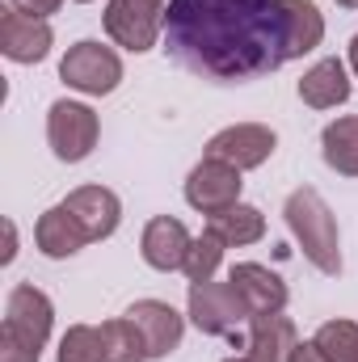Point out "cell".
<instances>
[{"label":"cell","mask_w":358,"mask_h":362,"mask_svg":"<svg viewBox=\"0 0 358 362\" xmlns=\"http://www.w3.org/2000/svg\"><path fill=\"white\" fill-rule=\"evenodd\" d=\"M169 55L211 81H253L291 64L282 0H169Z\"/></svg>","instance_id":"6da1fadb"},{"label":"cell","mask_w":358,"mask_h":362,"mask_svg":"<svg viewBox=\"0 0 358 362\" xmlns=\"http://www.w3.org/2000/svg\"><path fill=\"white\" fill-rule=\"evenodd\" d=\"M55 308L34 282H17L4 303V329H0V362H38L51 337Z\"/></svg>","instance_id":"7a4b0ae2"},{"label":"cell","mask_w":358,"mask_h":362,"mask_svg":"<svg viewBox=\"0 0 358 362\" xmlns=\"http://www.w3.org/2000/svg\"><path fill=\"white\" fill-rule=\"evenodd\" d=\"M282 215H287V228H291V236L299 240L304 257H308L321 274L337 278V274H342V236H337V219H333L329 202H325L312 185H299V189L287 198Z\"/></svg>","instance_id":"3957f363"},{"label":"cell","mask_w":358,"mask_h":362,"mask_svg":"<svg viewBox=\"0 0 358 362\" xmlns=\"http://www.w3.org/2000/svg\"><path fill=\"white\" fill-rule=\"evenodd\" d=\"M59 362H148V346L131 316L101 320V325H72L59 337Z\"/></svg>","instance_id":"277c9868"},{"label":"cell","mask_w":358,"mask_h":362,"mask_svg":"<svg viewBox=\"0 0 358 362\" xmlns=\"http://www.w3.org/2000/svg\"><path fill=\"white\" fill-rule=\"evenodd\" d=\"M190 320L207 337H236L241 325H249V308L232 291V282H190Z\"/></svg>","instance_id":"5b68a950"},{"label":"cell","mask_w":358,"mask_h":362,"mask_svg":"<svg viewBox=\"0 0 358 362\" xmlns=\"http://www.w3.org/2000/svg\"><path fill=\"white\" fill-rule=\"evenodd\" d=\"M165 13H169V0H110L101 21L118 47L144 55L156 47V38L165 30Z\"/></svg>","instance_id":"8992f818"},{"label":"cell","mask_w":358,"mask_h":362,"mask_svg":"<svg viewBox=\"0 0 358 362\" xmlns=\"http://www.w3.org/2000/svg\"><path fill=\"white\" fill-rule=\"evenodd\" d=\"M97 135H101V122L85 101H68L59 97L47 114V144L51 152L64 160V165H81L97 148Z\"/></svg>","instance_id":"52a82bcc"},{"label":"cell","mask_w":358,"mask_h":362,"mask_svg":"<svg viewBox=\"0 0 358 362\" xmlns=\"http://www.w3.org/2000/svg\"><path fill=\"white\" fill-rule=\"evenodd\" d=\"M59 76H64L68 89L85 93V97H105V93L118 89V81H122V59L110 47L85 38V42L68 47V55L59 64Z\"/></svg>","instance_id":"ba28073f"},{"label":"cell","mask_w":358,"mask_h":362,"mask_svg":"<svg viewBox=\"0 0 358 362\" xmlns=\"http://www.w3.org/2000/svg\"><path fill=\"white\" fill-rule=\"evenodd\" d=\"M241 185H245V181H241V169H232V165L207 156V160H198V165L190 169V177H185V202H190L194 211H202V215H219V211H228V206L241 202Z\"/></svg>","instance_id":"9c48e42d"},{"label":"cell","mask_w":358,"mask_h":362,"mask_svg":"<svg viewBox=\"0 0 358 362\" xmlns=\"http://www.w3.org/2000/svg\"><path fill=\"white\" fill-rule=\"evenodd\" d=\"M274 148H278V135L270 127H262V122H236V127H224L219 135H211L207 156H215V160H224V165L245 173V169L266 165L274 156Z\"/></svg>","instance_id":"30bf717a"},{"label":"cell","mask_w":358,"mask_h":362,"mask_svg":"<svg viewBox=\"0 0 358 362\" xmlns=\"http://www.w3.org/2000/svg\"><path fill=\"white\" fill-rule=\"evenodd\" d=\"M51 42H55V34H51L47 21L25 17V13H17L13 4L0 8V51H4L13 64H42V59L51 55Z\"/></svg>","instance_id":"8fae6325"},{"label":"cell","mask_w":358,"mask_h":362,"mask_svg":"<svg viewBox=\"0 0 358 362\" xmlns=\"http://www.w3.org/2000/svg\"><path fill=\"white\" fill-rule=\"evenodd\" d=\"M64 206L76 215V223L85 228L89 245H93V240L114 236V232H118V223H122V202H118V194H114V189H105V185H76V189L64 198Z\"/></svg>","instance_id":"7c38bea8"},{"label":"cell","mask_w":358,"mask_h":362,"mask_svg":"<svg viewBox=\"0 0 358 362\" xmlns=\"http://www.w3.org/2000/svg\"><path fill=\"white\" fill-rule=\"evenodd\" d=\"M228 282L241 295V303L249 308V316H278L287 308V282L270 270V266L241 262V266H232Z\"/></svg>","instance_id":"4fadbf2b"},{"label":"cell","mask_w":358,"mask_h":362,"mask_svg":"<svg viewBox=\"0 0 358 362\" xmlns=\"http://www.w3.org/2000/svg\"><path fill=\"white\" fill-rule=\"evenodd\" d=\"M131 325L139 329V337H144V346H148V358H165V354H173L181 346V333H185V320H181V312H173L169 303H161V299H139V303H131Z\"/></svg>","instance_id":"5bb4252c"},{"label":"cell","mask_w":358,"mask_h":362,"mask_svg":"<svg viewBox=\"0 0 358 362\" xmlns=\"http://www.w3.org/2000/svg\"><path fill=\"white\" fill-rule=\"evenodd\" d=\"M190 245H194V236L185 232V223L173 219V215H156V219L144 228V236H139V253H144V262H148L152 270H161V274L181 270Z\"/></svg>","instance_id":"9a60e30c"},{"label":"cell","mask_w":358,"mask_h":362,"mask_svg":"<svg viewBox=\"0 0 358 362\" xmlns=\"http://www.w3.org/2000/svg\"><path fill=\"white\" fill-rule=\"evenodd\" d=\"M295 325L291 316H253L249 320V341H245V354L228 362H287L295 350Z\"/></svg>","instance_id":"2e32d148"},{"label":"cell","mask_w":358,"mask_h":362,"mask_svg":"<svg viewBox=\"0 0 358 362\" xmlns=\"http://www.w3.org/2000/svg\"><path fill=\"white\" fill-rule=\"evenodd\" d=\"M34 240H38L42 257H51V262H64V257H72V253H81V249L89 245L85 228L76 223V215H72L64 202L38 215V223H34Z\"/></svg>","instance_id":"e0dca14e"},{"label":"cell","mask_w":358,"mask_h":362,"mask_svg":"<svg viewBox=\"0 0 358 362\" xmlns=\"http://www.w3.org/2000/svg\"><path fill=\"white\" fill-rule=\"evenodd\" d=\"M299 97L304 105L312 110H333V105H346L350 101V76H346V64L342 59H321L304 72L299 81Z\"/></svg>","instance_id":"ac0fdd59"},{"label":"cell","mask_w":358,"mask_h":362,"mask_svg":"<svg viewBox=\"0 0 358 362\" xmlns=\"http://www.w3.org/2000/svg\"><path fill=\"white\" fill-rule=\"evenodd\" d=\"M207 232L219 236L228 249H241V245H258L266 236V215L249 202H236L219 215H207Z\"/></svg>","instance_id":"d6986e66"},{"label":"cell","mask_w":358,"mask_h":362,"mask_svg":"<svg viewBox=\"0 0 358 362\" xmlns=\"http://www.w3.org/2000/svg\"><path fill=\"white\" fill-rule=\"evenodd\" d=\"M321 156L333 173L358 177V114H346L321 131Z\"/></svg>","instance_id":"ffe728a7"},{"label":"cell","mask_w":358,"mask_h":362,"mask_svg":"<svg viewBox=\"0 0 358 362\" xmlns=\"http://www.w3.org/2000/svg\"><path fill=\"white\" fill-rule=\"evenodd\" d=\"M287 4V38H291V59L308 55L325 38V17L312 0H282Z\"/></svg>","instance_id":"44dd1931"},{"label":"cell","mask_w":358,"mask_h":362,"mask_svg":"<svg viewBox=\"0 0 358 362\" xmlns=\"http://www.w3.org/2000/svg\"><path fill=\"white\" fill-rule=\"evenodd\" d=\"M329 362H358V325L354 320H325L312 337Z\"/></svg>","instance_id":"7402d4cb"},{"label":"cell","mask_w":358,"mask_h":362,"mask_svg":"<svg viewBox=\"0 0 358 362\" xmlns=\"http://www.w3.org/2000/svg\"><path fill=\"white\" fill-rule=\"evenodd\" d=\"M224 240L219 236H211V232H202V236H194V245H190V253H185V278L190 282H211L215 270H219V262H224Z\"/></svg>","instance_id":"603a6c76"},{"label":"cell","mask_w":358,"mask_h":362,"mask_svg":"<svg viewBox=\"0 0 358 362\" xmlns=\"http://www.w3.org/2000/svg\"><path fill=\"white\" fill-rule=\"evenodd\" d=\"M17 13H25V17H38V21H47L51 13H59V4L64 0H8Z\"/></svg>","instance_id":"cb8c5ba5"},{"label":"cell","mask_w":358,"mask_h":362,"mask_svg":"<svg viewBox=\"0 0 358 362\" xmlns=\"http://www.w3.org/2000/svg\"><path fill=\"white\" fill-rule=\"evenodd\" d=\"M287 362H329L321 354V346L316 341H295V350H291V358Z\"/></svg>","instance_id":"d4e9b609"},{"label":"cell","mask_w":358,"mask_h":362,"mask_svg":"<svg viewBox=\"0 0 358 362\" xmlns=\"http://www.w3.org/2000/svg\"><path fill=\"white\" fill-rule=\"evenodd\" d=\"M4 236H8V245H4V257H0V262H13V257H17V228L4 223Z\"/></svg>","instance_id":"484cf974"},{"label":"cell","mask_w":358,"mask_h":362,"mask_svg":"<svg viewBox=\"0 0 358 362\" xmlns=\"http://www.w3.org/2000/svg\"><path fill=\"white\" fill-rule=\"evenodd\" d=\"M350 68H354V76H358V34L350 38Z\"/></svg>","instance_id":"4316f807"},{"label":"cell","mask_w":358,"mask_h":362,"mask_svg":"<svg viewBox=\"0 0 358 362\" xmlns=\"http://www.w3.org/2000/svg\"><path fill=\"white\" fill-rule=\"evenodd\" d=\"M337 4H342V8H358V0H337Z\"/></svg>","instance_id":"83f0119b"},{"label":"cell","mask_w":358,"mask_h":362,"mask_svg":"<svg viewBox=\"0 0 358 362\" xmlns=\"http://www.w3.org/2000/svg\"><path fill=\"white\" fill-rule=\"evenodd\" d=\"M76 4H89V0H76Z\"/></svg>","instance_id":"f1b7e54d"}]
</instances>
